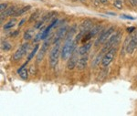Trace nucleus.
<instances>
[{
    "label": "nucleus",
    "mask_w": 137,
    "mask_h": 116,
    "mask_svg": "<svg viewBox=\"0 0 137 116\" xmlns=\"http://www.w3.org/2000/svg\"><path fill=\"white\" fill-rule=\"evenodd\" d=\"M77 42L75 40H72V38L66 40V42L64 44L62 50H61V58L62 60H68V58L74 52L75 48H76Z\"/></svg>",
    "instance_id": "f257e3e1"
},
{
    "label": "nucleus",
    "mask_w": 137,
    "mask_h": 116,
    "mask_svg": "<svg viewBox=\"0 0 137 116\" xmlns=\"http://www.w3.org/2000/svg\"><path fill=\"white\" fill-rule=\"evenodd\" d=\"M58 55H60V41L55 43L54 47L50 53V64L51 68H54L58 62Z\"/></svg>",
    "instance_id": "f03ea898"
},
{
    "label": "nucleus",
    "mask_w": 137,
    "mask_h": 116,
    "mask_svg": "<svg viewBox=\"0 0 137 116\" xmlns=\"http://www.w3.org/2000/svg\"><path fill=\"white\" fill-rule=\"evenodd\" d=\"M114 31V26H111L107 30H102L100 32V35L99 36V38L96 40L95 42V46H98L99 44H103V43L106 42V40H109V38L112 34V32Z\"/></svg>",
    "instance_id": "7ed1b4c3"
},
{
    "label": "nucleus",
    "mask_w": 137,
    "mask_h": 116,
    "mask_svg": "<svg viewBox=\"0 0 137 116\" xmlns=\"http://www.w3.org/2000/svg\"><path fill=\"white\" fill-rule=\"evenodd\" d=\"M116 51H117L116 48L112 47V48H110V50L107 51V53H105V55H104V57H103V58H102V63L103 66L107 67L109 64L112 61V60L114 58V56H115Z\"/></svg>",
    "instance_id": "20e7f679"
},
{
    "label": "nucleus",
    "mask_w": 137,
    "mask_h": 116,
    "mask_svg": "<svg viewBox=\"0 0 137 116\" xmlns=\"http://www.w3.org/2000/svg\"><path fill=\"white\" fill-rule=\"evenodd\" d=\"M28 47H29L28 43H24V44H22L21 47L19 48L18 50L14 53V55H13L14 60H20V58L26 53V51L28 50Z\"/></svg>",
    "instance_id": "39448f33"
},
{
    "label": "nucleus",
    "mask_w": 137,
    "mask_h": 116,
    "mask_svg": "<svg viewBox=\"0 0 137 116\" xmlns=\"http://www.w3.org/2000/svg\"><path fill=\"white\" fill-rule=\"evenodd\" d=\"M50 43V38H48V40H46L45 41H44L42 47H41V48H40V50L38 51V55H37V62L38 63H40V61L43 60V58H44V56H45L46 52L48 51V48Z\"/></svg>",
    "instance_id": "423d86ee"
},
{
    "label": "nucleus",
    "mask_w": 137,
    "mask_h": 116,
    "mask_svg": "<svg viewBox=\"0 0 137 116\" xmlns=\"http://www.w3.org/2000/svg\"><path fill=\"white\" fill-rule=\"evenodd\" d=\"M121 36L122 34L120 32H116L115 34H114V36H112V37L110 38V40L107 41V43H106V45L104 46V47H106L108 50L114 47V46H115L116 44H118Z\"/></svg>",
    "instance_id": "0eeeda50"
},
{
    "label": "nucleus",
    "mask_w": 137,
    "mask_h": 116,
    "mask_svg": "<svg viewBox=\"0 0 137 116\" xmlns=\"http://www.w3.org/2000/svg\"><path fill=\"white\" fill-rule=\"evenodd\" d=\"M78 54H79V53H77V50H74V52L72 53L71 57L70 58V60H68V65H67L68 70H73L74 68L77 66V62H78V61H77Z\"/></svg>",
    "instance_id": "6e6552de"
},
{
    "label": "nucleus",
    "mask_w": 137,
    "mask_h": 116,
    "mask_svg": "<svg viewBox=\"0 0 137 116\" xmlns=\"http://www.w3.org/2000/svg\"><path fill=\"white\" fill-rule=\"evenodd\" d=\"M137 47V33H135L130 40L128 46H127L126 52L128 53H132V51L134 50V48Z\"/></svg>",
    "instance_id": "1a4fd4ad"
},
{
    "label": "nucleus",
    "mask_w": 137,
    "mask_h": 116,
    "mask_svg": "<svg viewBox=\"0 0 137 116\" xmlns=\"http://www.w3.org/2000/svg\"><path fill=\"white\" fill-rule=\"evenodd\" d=\"M92 26V21L90 19H86L82 22V25L80 26V32H82L83 34L87 33Z\"/></svg>",
    "instance_id": "9d476101"
},
{
    "label": "nucleus",
    "mask_w": 137,
    "mask_h": 116,
    "mask_svg": "<svg viewBox=\"0 0 137 116\" xmlns=\"http://www.w3.org/2000/svg\"><path fill=\"white\" fill-rule=\"evenodd\" d=\"M88 62V57L86 55H83L82 58H80L77 62V69L79 70H83L87 67Z\"/></svg>",
    "instance_id": "9b49d317"
},
{
    "label": "nucleus",
    "mask_w": 137,
    "mask_h": 116,
    "mask_svg": "<svg viewBox=\"0 0 137 116\" xmlns=\"http://www.w3.org/2000/svg\"><path fill=\"white\" fill-rule=\"evenodd\" d=\"M92 47V42H88L87 44L82 46V47L79 48V54L80 56H83V55H87V53L90 51V48Z\"/></svg>",
    "instance_id": "f8f14e48"
},
{
    "label": "nucleus",
    "mask_w": 137,
    "mask_h": 116,
    "mask_svg": "<svg viewBox=\"0 0 137 116\" xmlns=\"http://www.w3.org/2000/svg\"><path fill=\"white\" fill-rule=\"evenodd\" d=\"M18 8H16V6H10L9 8H6L4 12H1V14H3L5 16H14L16 12L18 11Z\"/></svg>",
    "instance_id": "ddd939ff"
},
{
    "label": "nucleus",
    "mask_w": 137,
    "mask_h": 116,
    "mask_svg": "<svg viewBox=\"0 0 137 116\" xmlns=\"http://www.w3.org/2000/svg\"><path fill=\"white\" fill-rule=\"evenodd\" d=\"M30 8H31V6H24V8H18V11L16 12V14L14 15V16H21L22 14H24L25 12H26V11H28Z\"/></svg>",
    "instance_id": "4468645a"
},
{
    "label": "nucleus",
    "mask_w": 137,
    "mask_h": 116,
    "mask_svg": "<svg viewBox=\"0 0 137 116\" xmlns=\"http://www.w3.org/2000/svg\"><path fill=\"white\" fill-rule=\"evenodd\" d=\"M33 35H34V29H28L26 32H25V34H24V37L23 38L25 40H31L32 37H33Z\"/></svg>",
    "instance_id": "2eb2a0df"
},
{
    "label": "nucleus",
    "mask_w": 137,
    "mask_h": 116,
    "mask_svg": "<svg viewBox=\"0 0 137 116\" xmlns=\"http://www.w3.org/2000/svg\"><path fill=\"white\" fill-rule=\"evenodd\" d=\"M16 18L11 19L10 21H8V23L4 26V29H9V28H13V26L16 25Z\"/></svg>",
    "instance_id": "dca6fc26"
},
{
    "label": "nucleus",
    "mask_w": 137,
    "mask_h": 116,
    "mask_svg": "<svg viewBox=\"0 0 137 116\" xmlns=\"http://www.w3.org/2000/svg\"><path fill=\"white\" fill-rule=\"evenodd\" d=\"M1 48H2L3 50H5V51H8V50H11L12 46H11L8 42H6V41H4V42H2V46H1Z\"/></svg>",
    "instance_id": "f3484780"
},
{
    "label": "nucleus",
    "mask_w": 137,
    "mask_h": 116,
    "mask_svg": "<svg viewBox=\"0 0 137 116\" xmlns=\"http://www.w3.org/2000/svg\"><path fill=\"white\" fill-rule=\"evenodd\" d=\"M38 45H36L34 47V48H33V50H32V52L29 54L28 58V61H29L30 60H31L33 57H34L35 55H36V53L38 52Z\"/></svg>",
    "instance_id": "a211bd4d"
},
{
    "label": "nucleus",
    "mask_w": 137,
    "mask_h": 116,
    "mask_svg": "<svg viewBox=\"0 0 137 116\" xmlns=\"http://www.w3.org/2000/svg\"><path fill=\"white\" fill-rule=\"evenodd\" d=\"M19 76L22 80H28V71L26 70V69H24L23 70L19 73Z\"/></svg>",
    "instance_id": "6ab92c4d"
},
{
    "label": "nucleus",
    "mask_w": 137,
    "mask_h": 116,
    "mask_svg": "<svg viewBox=\"0 0 137 116\" xmlns=\"http://www.w3.org/2000/svg\"><path fill=\"white\" fill-rule=\"evenodd\" d=\"M107 69H104L102 70V72H100V74L99 75V77H98V80H104V78H105L106 76H107Z\"/></svg>",
    "instance_id": "aec40b11"
},
{
    "label": "nucleus",
    "mask_w": 137,
    "mask_h": 116,
    "mask_svg": "<svg viewBox=\"0 0 137 116\" xmlns=\"http://www.w3.org/2000/svg\"><path fill=\"white\" fill-rule=\"evenodd\" d=\"M122 2L121 0H115L114 3V6L116 8H118V9H122Z\"/></svg>",
    "instance_id": "412c9836"
},
{
    "label": "nucleus",
    "mask_w": 137,
    "mask_h": 116,
    "mask_svg": "<svg viewBox=\"0 0 137 116\" xmlns=\"http://www.w3.org/2000/svg\"><path fill=\"white\" fill-rule=\"evenodd\" d=\"M38 15H40V12H38V11L35 12L34 14H32L31 16H30V18H29V22H32V21H34V20H36V19L40 16Z\"/></svg>",
    "instance_id": "4be33fe9"
},
{
    "label": "nucleus",
    "mask_w": 137,
    "mask_h": 116,
    "mask_svg": "<svg viewBox=\"0 0 137 116\" xmlns=\"http://www.w3.org/2000/svg\"><path fill=\"white\" fill-rule=\"evenodd\" d=\"M28 72H29V74H31V75H35V74L37 73V70H36V67L33 66V65L29 67Z\"/></svg>",
    "instance_id": "5701e85b"
},
{
    "label": "nucleus",
    "mask_w": 137,
    "mask_h": 116,
    "mask_svg": "<svg viewBox=\"0 0 137 116\" xmlns=\"http://www.w3.org/2000/svg\"><path fill=\"white\" fill-rule=\"evenodd\" d=\"M42 40V31L40 32V33H38V34L37 36L35 37V38H34V40H33V41H34V42H38V40Z\"/></svg>",
    "instance_id": "b1692460"
},
{
    "label": "nucleus",
    "mask_w": 137,
    "mask_h": 116,
    "mask_svg": "<svg viewBox=\"0 0 137 116\" xmlns=\"http://www.w3.org/2000/svg\"><path fill=\"white\" fill-rule=\"evenodd\" d=\"M6 8H8V5L6 4H1L0 5V10H1V12H3V11H5L6 9Z\"/></svg>",
    "instance_id": "393cba45"
},
{
    "label": "nucleus",
    "mask_w": 137,
    "mask_h": 116,
    "mask_svg": "<svg viewBox=\"0 0 137 116\" xmlns=\"http://www.w3.org/2000/svg\"><path fill=\"white\" fill-rule=\"evenodd\" d=\"M44 20H43V19H41V20H40V22H38V24H36V26H35V28H40V26H42L43 25V23H44Z\"/></svg>",
    "instance_id": "a878e982"
},
{
    "label": "nucleus",
    "mask_w": 137,
    "mask_h": 116,
    "mask_svg": "<svg viewBox=\"0 0 137 116\" xmlns=\"http://www.w3.org/2000/svg\"><path fill=\"white\" fill-rule=\"evenodd\" d=\"M26 63H28V61H26V63H24L23 64V65H22V66L21 67H20V68H19V69L18 70V73H20V72H21V71L22 70H23L24 69H25V67H26Z\"/></svg>",
    "instance_id": "bb28decb"
},
{
    "label": "nucleus",
    "mask_w": 137,
    "mask_h": 116,
    "mask_svg": "<svg viewBox=\"0 0 137 116\" xmlns=\"http://www.w3.org/2000/svg\"><path fill=\"white\" fill-rule=\"evenodd\" d=\"M135 30V28L134 26H129V28H127L126 31L128 32V33H132V32H134Z\"/></svg>",
    "instance_id": "cd10ccee"
},
{
    "label": "nucleus",
    "mask_w": 137,
    "mask_h": 116,
    "mask_svg": "<svg viewBox=\"0 0 137 116\" xmlns=\"http://www.w3.org/2000/svg\"><path fill=\"white\" fill-rule=\"evenodd\" d=\"M122 18H126V19H131V20H134V18H132V16H126V15H122Z\"/></svg>",
    "instance_id": "c85d7f7f"
},
{
    "label": "nucleus",
    "mask_w": 137,
    "mask_h": 116,
    "mask_svg": "<svg viewBox=\"0 0 137 116\" xmlns=\"http://www.w3.org/2000/svg\"><path fill=\"white\" fill-rule=\"evenodd\" d=\"M130 3L132 4V6H137V0H129Z\"/></svg>",
    "instance_id": "c756f323"
},
{
    "label": "nucleus",
    "mask_w": 137,
    "mask_h": 116,
    "mask_svg": "<svg viewBox=\"0 0 137 116\" xmlns=\"http://www.w3.org/2000/svg\"><path fill=\"white\" fill-rule=\"evenodd\" d=\"M18 34H19V31H18H18H16V32H14L13 34L11 35V37H13V38H15V37H16V36H18Z\"/></svg>",
    "instance_id": "7c9ffc66"
},
{
    "label": "nucleus",
    "mask_w": 137,
    "mask_h": 116,
    "mask_svg": "<svg viewBox=\"0 0 137 116\" xmlns=\"http://www.w3.org/2000/svg\"><path fill=\"white\" fill-rule=\"evenodd\" d=\"M24 22H26V19H25V18L22 19L21 21H20V23H19V26H22V25L24 24Z\"/></svg>",
    "instance_id": "2f4dec72"
},
{
    "label": "nucleus",
    "mask_w": 137,
    "mask_h": 116,
    "mask_svg": "<svg viewBox=\"0 0 137 116\" xmlns=\"http://www.w3.org/2000/svg\"><path fill=\"white\" fill-rule=\"evenodd\" d=\"M100 3H102V4H107L108 3V0H100Z\"/></svg>",
    "instance_id": "473e14b6"
},
{
    "label": "nucleus",
    "mask_w": 137,
    "mask_h": 116,
    "mask_svg": "<svg viewBox=\"0 0 137 116\" xmlns=\"http://www.w3.org/2000/svg\"><path fill=\"white\" fill-rule=\"evenodd\" d=\"M80 1H82V2H84V1H86V0H80Z\"/></svg>",
    "instance_id": "72a5a7b5"
},
{
    "label": "nucleus",
    "mask_w": 137,
    "mask_h": 116,
    "mask_svg": "<svg viewBox=\"0 0 137 116\" xmlns=\"http://www.w3.org/2000/svg\"><path fill=\"white\" fill-rule=\"evenodd\" d=\"M121 1H122V2H124V0H121Z\"/></svg>",
    "instance_id": "f704fd0d"
}]
</instances>
